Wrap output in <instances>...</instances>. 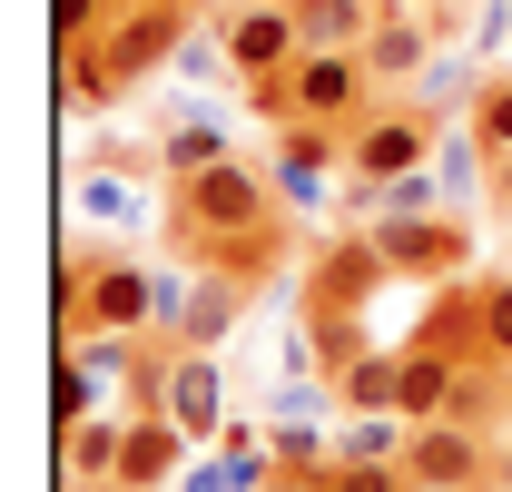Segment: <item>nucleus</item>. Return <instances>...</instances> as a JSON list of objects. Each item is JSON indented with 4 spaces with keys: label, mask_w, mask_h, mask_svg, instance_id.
I'll return each instance as SVG.
<instances>
[{
    "label": "nucleus",
    "mask_w": 512,
    "mask_h": 492,
    "mask_svg": "<svg viewBox=\"0 0 512 492\" xmlns=\"http://www.w3.org/2000/svg\"><path fill=\"white\" fill-rule=\"evenodd\" d=\"M168 246L188 266H227V276H266L286 256V197L256 158H217L207 178L168 187Z\"/></svg>",
    "instance_id": "nucleus-1"
},
{
    "label": "nucleus",
    "mask_w": 512,
    "mask_h": 492,
    "mask_svg": "<svg viewBox=\"0 0 512 492\" xmlns=\"http://www.w3.org/2000/svg\"><path fill=\"white\" fill-rule=\"evenodd\" d=\"M247 99H256V119H276V128H355L384 89L365 69V50H306L276 79H247Z\"/></svg>",
    "instance_id": "nucleus-2"
},
{
    "label": "nucleus",
    "mask_w": 512,
    "mask_h": 492,
    "mask_svg": "<svg viewBox=\"0 0 512 492\" xmlns=\"http://www.w3.org/2000/svg\"><path fill=\"white\" fill-rule=\"evenodd\" d=\"M128 394H138L148 414H168L188 443H217V433H227V374H217V355H207V345H178V335H168Z\"/></svg>",
    "instance_id": "nucleus-3"
},
{
    "label": "nucleus",
    "mask_w": 512,
    "mask_h": 492,
    "mask_svg": "<svg viewBox=\"0 0 512 492\" xmlns=\"http://www.w3.org/2000/svg\"><path fill=\"white\" fill-rule=\"evenodd\" d=\"M365 227H375L394 286H434V276H463V266H473V227H463L453 207H384Z\"/></svg>",
    "instance_id": "nucleus-4"
},
{
    "label": "nucleus",
    "mask_w": 512,
    "mask_h": 492,
    "mask_svg": "<svg viewBox=\"0 0 512 492\" xmlns=\"http://www.w3.org/2000/svg\"><path fill=\"white\" fill-rule=\"evenodd\" d=\"M434 128L444 119H424L414 99H375L365 119L345 128V168H355L365 187H394V178H414V168L434 158Z\"/></svg>",
    "instance_id": "nucleus-5"
},
{
    "label": "nucleus",
    "mask_w": 512,
    "mask_h": 492,
    "mask_svg": "<svg viewBox=\"0 0 512 492\" xmlns=\"http://www.w3.org/2000/svg\"><path fill=\"white\" fill-rule=\"evenodd\" d=\"M217 40H227V60H237V89L306 60V20H296V0H227V10H217Z\"/></svg>",
    "instance_id": "nucleus-6"
},
{
    "label": "nucleus",
    "mask_w": 512,
    "mask_h": 492,
    "mask_svg": "<svg viewBox=\"0 0 512 492\" xmlns=\"http://www.w3.org/2000/svg\"><path fill=\"white\" fill-rule=\"evenodd\" d=\"M266 178H276L286 207H325L335 187H355V168H345V128H276Z\"/></svg>",
    "instance_id": "nucleus-7"
},
{
    "label": "nucleus",
    "mask_w": 512,
    "mask_h": 492,
    "mask_svg": "<svg viewBox=\"0 0 512 492\" xmlns=\"http://www.w3.org/2000/svg\"><path fill=\"white\" fill-rule=\"evenodd\" d=\"M384 286H394V266H384L375 227H365V237H335L316 256V276H306V315H365Z\"/></svg>",
    "instance_id": "nucleus-8"
},
{
    "label": "nucleus",
    "mask_w": 512,
    "mask_h": 492,
    "mask_svg": "<svg viewBox=\"0 0 512 492\" xmlns=\"http://www.w3.org/2000/svg\"><path fill=\"white\" fill-rule=\"evenodd\" d=\"M404 473H424V483H483L493 473V433L463 424V414H434V424L404 433V453H394Z\"/></svg>",
    "instance_id": "nucleus-9"
},
{
    "label": "nucleus",
    "mask_w": 512,
    "mask_h": 492,
    "mask_svg": "<svg viewBox=\"0 0 512 492\" xmlns=\"http://www.w3.org/2000/svg\"><path fill=\"white\" fill-rule=\"evenodd\" d=\"M247 296H256V276H227V266H197V286L178 296V315H168V335L178 345H227L237 335V315H247Z\"/></svg>",
    "instance_id": "nucleus-10"
},
{
    "label": "nucleus",
    "mask_w": 512,
    "mask_h": 492,
    "mask_svg": "<svg viewBox=\"0 0 512 492\" xmlns=\"http://www.w3.org/2000/svg\"><path fill=\"white\" fill-rule=\"evenodd\" d=\"M178 473H188V433L138 404L128 433H119V473H109V492H158V483H178Z\"/></svg>",
    "instance_id": "nucleus-11"
},
{
    "label": "nucleus",
    "mask_w": 512,
    "mask_h": 492,
    "mask_svg": "<svg viewBox=\"0 0 512 492\" xmlns=\"http://www.w3.org/2000/svg\"><path fill=\"white\" fill-rule=\"evenodd\" d=\"M434 50H444V30H434V20H414L404 0H384L375 40H365V69H375V89H414V79L434 69Z\"/></svg>",
    "instance_id": "nucleus-12"
},
{
    "label": "nucleus",
    "mask_w": 512,
    "mask_h": 492,
    "mask_svg": "<svg viewBox=\"0 0 512 492\" xmlns=\"http://www.w3.org/2000/svg\"><path fill=\"white\" fill-rule=\"evenodd\" d=\"M434 187H444L453 217H483V207H493V148L473 138V119L434 128Z\"/></svg>",
    "instance_id": "nucleus-13"
},
{
    "label": "nucleus",
    "mask_w": 512,
    "mask_h": 492,
    "mask_svg": "<svg viewBox=\"0 0 512 492\" xmlns=\"http://www.w3.org/2000/svg\"><path fill=\"white\" fill-rule=\"evenodd\" d=\"M483 79H493V60H463V50H434V69L404 89L424 119H473V99H483Z\"/></svg>",
    "instance_id": "nucleus-14"
},
{
    "label": "nucleus",
    "mask_w": 512,
    "mask_h": 492,
    "mask_svg": "<svg viewBox=\"0 0 512 492\" xmlns=\"http://www.w3.org/2000/svg\"><path fill=\"white\" fill-rule=\"evenodd\" d=\"M217 158H237V148H227V128L207 119V109H178V119L158 128V178H168V187H178V178H207Z\"/></svg>",
    "instance_id": "nucleus-15"
},
{
    "label": "nucleus",
    "mask_w": 512,
    "mask_h": 492,
    "mask_svg": "<svg viewBox=\"0 0 512 492\" xmlns=\"http://www.w3.org/2000/svg\"><path fill=\"white\" fill-rule=\"evenodd\" d=\"M296 20H306V50H365L384 0H296Z\"/></svg>",
    "instance_id": "nucleus-16"
},
{
    "label": "nucleus",
    "mask_w": 512,
    "mask_h": 492,
    "mask_svg": "<svg viewBox=\"0 0 512 492\" xmlns=\"http://www.w3.org/2000/svg\"><path fill=\"white\" fill-rule=\"evenodd\" d=\"M394 394H404V355H355V365H335V404L345 414H394Z\"/></svg>",
    "instance_id": "nucleus-17"
},
{
    "label": "nucleus",
    "mask_w": 512,
    "mask_h": 492,
    "mask_svg": "<svg viewBox=\"0 0 512 492\" xmlns=\"http://www.w3.org/2000/svg\"><path fill=\"white\" fill-rule=\"evenodd\" d=\"M119 433H128L119 414H109V424H60V473H69V492L119 473Z\"/></svg>",
    "instance_id": "nucleus-18"
},
{
    "label": "nucleus",
    "mask_w": 512,
    "mask_h": 492,
    "mask_svg": "<svg viewBox=\"0 0 512 492\" xmlns=\"http://www.w3.org/2000/svg\"><path fill=\"white\" fill-rule=\"evenodd\" d=\"M276 492H404V463H365V453H335L325 473H276Z\"/></svg>",
    "instance_id": "nucleus-19"
},
{
    "label": "nucleus",
    "mask_w": 512,
    "mask_h": 492,
    "mask_svg": "<svg viewBox=\"0 0 512 492\" xmlns=\"http://www.w3.org/2000/svg\"><path fill=\"white\" fill-rule=\"evenodd\" d=\"M473 345H483L493 365H512V276H483V286H473Z\"/></svg>",
    "instance_id": "nucleus-20"
},
{
    "label": "nucleus",
    "mask_w": 512,
    "mask_h": 492,
    "mask_svg": "<svg viewBox=\"0 0 512 492\" xmlns=\"http://www.w3.org/2000/svg\"><path fill=\"white\" fill-rule=\"evenodd\" d=\"M109 10H119V0H50V40H60V60H79V50L109 30Z\"/></svg>",
    "instance_id": "nucleus-21"
},
{
    "label": "nucleus",
    "mask_w": 512,
    "mask_h": 492,
    "mask_svg": "<svg viewBox=\"0 0 512 492\" xmlns=\"http://www.w3.org/2000/svg\"><path fill=\"white\" fill-rule=\"evenodd\" d=\"M99 384H109V374H89L79 355H60V365H50V414H60V424H89V404H99Z\"/></svg>",
    "instance_id": "nucleus-22"
},
{
    "label": "nucleus",
    "mask_w": 512,
    "mask_h": 492,
    "mask_svg": "<svg viewBox=\"0 0 512 492\" xmlns=\"http://www.w3.org/2000/svg\"><path fill=\"white\" fill-rule=\"evenodd\" d=\"M473 138H483L493 158L512 148V69H493V79H483V99H473Z\"/></svg>",
    "instance_id": "nucleus-23"
},
{
    "label": "nucleus",
    "mask_w": 512,
    "mask_h": 492,
    "mask_svg": "<svg viewBox=\"0 0 512 492\" xmlns=\"http://www.w3.org/2000/svg\"><path fill=\"white\" fill-rule=\"evenodd\" d=\"M79 207H89V217H119L128 187H119V178H79Z\"/></svg>",
    "instance_id": "nucleus-24"
},
{
    "label": "nucleus",
    "mask_w": 512,
    "mask_h": 492,
    "mask_svg": "<svg viewBox=\"0 0 512 492\" xmlns=\"http://www.w3.org/2000/svg\"><path fill=\"white\" fill-rule=\"evenodd\" d=\"M493 217H512V148L493 158Z\"/></svg>",
    "instance_id": "nucleus-25"
},
{
    "label": "nucleus",
    "mask_w": 512,
    "mask_h": 492,
    "mask_svg": "<svg viewBox=\"0 0 512 492\" xmlns=\"http://www.w3.org/2000/svg\"><path fill=\"white\" fill-rule=\"evenodd\" d=\"M404 492H483V483H424V473H404Z\"/></svg>",
    "instance_id": "nucleus-26"
}]
</instances>
